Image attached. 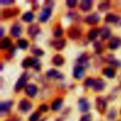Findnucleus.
Returning <instances> with one entry per match:
<instances>
[{"mask_svg": "<svg viewBox=\"0 0 121 121\" xmlns=\"http://www.w3.org/2000/svg\"><path fill=\"white\" fill-rule=\"evenodd\" d=\"M95 100H96L95 106H96L97 112H99L100 113H104L107 109V100L103 96H97Z\"/></svg>", "mask_w": 121, "mask_h": 121, "instance_id": "nucleus-1", "label": "nucleus"}, {"mask_svg": "<svg viewBox=\"0 0 121 121\" xmlns=\"http://www.w3.org/2000/svg\"><path fill=\"white\" fill-rule=\"evenodd\" d=\"M81 35V28L78 26H73L68 29V36L72 40H77Z\"/></svg>", "mask_w": 121, "mask_h": 121, "instance_id": "nucleus-2", "label": "nucleus"}, {"mask_svg": "<svg viewBox=\"0 0 121 121\" xmlns=\"http://www.w3.org/2000/svg\"><path fill=\"white\" fill-rule=\"evenodd\" d=\"M27 78H28V75H27V73H23L22 75H21V77L19 78V79L17 80V82H16V84H15V86H14V89L16 90V91H20L26 84V81H27Z\"/></svg>", "mask_w": 121, "mask_h": 121, "instance_id": "nucleus-3", "label": "nucleus"}, {"mask_svg": "<svg viewBox=\"0 0 121 121\" xmlns=\"http://www.w3.org/2000/svg\"><path fill=\"white\" fill-rule=\"evenodd\" d=\"M31 107H32V103L30 101H28L27 99H26V98L21 99V101L19 102V105H18L19 110L21 112H28L31 109Z\"/></svg>", "mask_w": 121, "mask_h": 121, "instance_id": "nucleus-4", "label": "nucleus"}, {"mask_svg": "<svg viewBox=\"0 0 121 121\" xmlns=\"http://www.w3.org/2000/svg\"><path fill=\"white\" fill-rule=\"evenodd\" d=\"M25 91H26V94L30 96V97H34L36 95H37V92H38V89H37V86L33 83H30V84H27L25 88Z\"/></svg>", "mask_w": 121, "mask_h": 121, "instance_id": "nucleus-5", "label": "nucleus"}, {"mask_svg": "<svg viewBox=\"0 0 121 121\" xmlns=\"http://www.w3.org/2000/svg\"><path fill=\"white\" fill-rule=\"evenodd\" d=\"M18 13H19L18 9H5L2 12V16L5 19H8V18H11V17L17 15Z\"/></svg>", "mask_w": 121, "mask_h": 121, "instance_id": "nucleus-6", "label": "nucleus"}, {"mask_svg": "<svg viewBox=\"0 0 121 121\" xmlns=\"http://www.w3.org/2000/svg\"><path fill=\"white\" fill-rule=\"evenodd\" d=\"M50 16H51V9H49V8H44V9L41 11V13H40V15H39V21H40V22H46V21L49 19Z\"/></svg>", "mask_w": 121, "mask_h": 121, "instance_id": "nucleus-7", "label": "nucleus"}, {"mask_svg": "<svg viewBox=\"0 0 121 121\" xmlns=\"http://www.w3.org/2000/svg\"><path fill=\"white\" fill-rule=\"evenodd\" d=\"M99 20H100L99 15L97 13H93L91 15H88L85 18V23L88 25H95L99 22Z\"/></svg>", "mask_w": 121, "mask_h": 121, "instance_id": "nucleus-8", "label": "nucleus"}, {"mask_svg": "<svg viewBox=\"0 0 121 121\" xmlns=\"http://www.w3.org/2000/svg\"><path fill=\"white\" fill-rule=\"evenodd\" d=\"M65 44H66V42L63 39H56V40H53L51 42V45L56 50H61V49H63V47L65 46Z\"/></svg>", "mask_w": 121, "mask_h": 121, "instance_id": "nucleus-9", "label": "nucleus"}, {"mask_svg": "<svg viewBox=\"0 0 121 121\" xmlns=\"http://www.w3.org/2000/svg\"><path fill=\"white\" fill-rule=\"evenodd\" d=\"M85 74V70H84V67L83 66H80V65H77L75 68H74V71H73V76L75 78L77 79H80Z\"/></svg>", "mask_w": 121, "mask_h": 121, "instance_id": "nucleus-10", "label": "nucleus"}, {"mask_svg": "<svg viewBox=\"0 0 121 121\" xmlns=\"http://www.w3.org/2000/svg\"><path fill=\"white\" fill-rule=\"evenodd\" d=\"M10 34L13 37H19L22 34V26L19 23H14L10 28Z\"/></svg>", "mask_w": 121, "mask_h": 121, "instance_id": "nucleus-11", "label": "nucleus"}, {"mask_svg": "<svg viewBox=\"0 0 121 121\" xmlns=\"http://www.w3.org/2000/svg\"><path fill=\"white\" fill-rule=\"evenodd\" d=\"M41 31V28L38 25L36 24H32L30 25L28 27H27V34L30 36V37H35L37 34H39Z\"/></svg>", "mask_w": 121, "mask_h": 121, "instance_id": "nucleus-12", "label": "nucleus"}, {"mask_svg": "<svg viewBox=\"0 0 121 121\" xmlns=\"http://www.w3.org/2000/svg\"><path fill=\"white\" fill-rule=\"evenodd\" d=\"M78 108L81 112H88L90 109V103L86 98H80L78 100Z\"/></svg>", "mask_w": 121, "mask_h": 121, "instance_id": "nucleus-13", "label": "nucleus"}, {"mask_svg": "<svg viewBox=\"0 0 121 121\" xmlns=\"http://www.w3.org/2000/svg\"><path fill=\"white\" fill-rule=\"evenodd\" d=\"M121 45V39L119 38V37H113V38H112V40L109 42V44H108V46H109V48L110 49H117L119 46Z\"/></svg>", "mask_w": 121, "mask_h": 121, "instance_id": "nucleus-14", "label": "nucleus"}, {"mask_svg": "<svg viewBox=\"0 0 121 121\" xmlns=\"http://www.w3.org/2000/svg\"><path fill=\"white\" fill-rule=\"evenodd\" d=\"M62 103H63V100H62L61 97H58V98H56V99L52 102V104H51V110L54 111V112L59 111V110L61 108Z\"/></svg>", "mask_w": 121, "mask_h": 121, "instance_id": "nucleus-15", "label": "nucleus"}, {"mask_svg": "<svg viewBox=\"0 0 121 121\" xmlns=\"http://www.w3.org/2000/svg\"><path fill=\"white\" fill-rule=\"evenodd\" d=\"M80 9L82 11H89L93 7V1L91 0H83L80 3Z\"/></svg>", "mask_w": 121, "mask_h": 121, "instance_id": "nucleus-16", "label": "nucleus"}, {"mask_svg": "<svg viewBox=\"0 0 121 121\" xmlns=\"http://www.w3.org/2000/svg\"><path fill=\"white\" fill-rule=\"evenodd\" d=\"M99 35L101 37V39L105 40V39H108L111 35V29L109 26H102L100 29H99Z\"/></svg>", "mask_w": 121, "mask_h": 121, "instance_id": "nucleus-17", "label": "nucleus"}, {"mask_svg": "<svg viewBox=\"0 0 121 121\" xmlns=\"http://www.w3.org/2000/svg\"><path fill=\"white\" fill-rule=\"evenodd\" d=\"M46 76L47 78H62V75L58 72L56 69H49L47 72H46Z\"/></svg>", "mask_w": 121, "mask_h": 121, "instance_id": "nucleus-18", "label": "nucleus"}, {"mask_svg": "<svg viewBox=\"0 0 121 121\" xmlns=\"http://www.w3.org/2000/svg\"><path fill=\"white\" fill-rule=\"evenodd\" d=\"M52 62L56 66H61L64 63V58L61 55H60V54H56L52 58Z\"/></svg>", "mask_w": 121, "mask_h": 121, "instance_id": "nucleus-19", "label": "nucleus"}, {"mask_svg": "<svg viewBox=\"0 0 121 121\" xmlns=\"http://www.w3.org/2000/svg\"><path fill=\"white\" fill-rule=\"evenodd\" d=\"M119 20H120V17L116 14H113V13H109L105 17L106 23H117Z\"/></svg>", "mask_w": 121, "mask_h": 121, "instance_id": "nucleus-20", "label": "nucleus"}, {"mask_svg": "<svg viewBox=\"0 0 121 121\" xmlns=\"http://www.w3.org/2000/svg\"><path fill=\"white\" fill-rule=\"evenodd\" d=\"M105 86H106L105 81H104L103 79H101V78H98V79H96V81H95V86H94V90H95V92H100V91H102V90L105 88Z\"/></svg>", "mask_w": 121, "mask_h": 121, "instance_id": "nucleus-21", "label": "nucleus"}, {"mask_svg": "<svg viewBox=\"0 0 121 121\" xmlns=\"http://www.w3.org/2000/svg\"><path fill=\"white\" fill-rule=\"evenodd\" d=\"M13 102L11 100H8V101H4V102H1L0 104V110L1 112H8L10 110L11 106H12Z\"/></svg>", "mask_w": 121, "mask_h": 121, "instance_id": "nucleus-22", "label": "nucleus"}, {"mask_svg": "<svg viewBox=\"0 0 121 121\" xmlns=\"http://www.w3.org/2000/svg\"><path fill=\"white\" fill-rule=\"evenodd\" d=\"M103 75L109 78H112L115 76V70L112 67H106L103 69Z\"/></svg>", "mask_w": 121, "mask_h": 121, "instance_id": "nucleus-23", "label": "nucleus"}, {"mask_svg": "<svg viewBox=\"0 0 121 121\" xmlns=\"http://www.w3.org/2000/svg\"><path fill=\"white\" fill-rule=\"evenodd\" d=\"M98 34H99V29L98 28H92L88 32V39L90 41H93V40L96 39V37L98 36Z\"/></svg>", "mask_w": 121, "mask_h": 121, "instance_id": "nucleus-24", "label": "nucleus"}, {"mask_svg": "<svg viewBox=\"0 0 121 121\" xmlns=\"http://www.w3.org/2000/svg\"><path fill=\"white\" fill-rule=\"evenodd\" d=\"M33 19H34V14H33V12H31V11H26V12L24 13L23 16H22V20L25 21V22H27V23L31 22Z\"/></svg>", "mask_w": 121, "mask_h": 121, "instance_id": "nucleus-25", "label": "nucleus"}, {"mask_svg": "<svg viewBox=\"0 0 121 121\" xmlns=\"http://www.w3.org/2000/svg\"><path fill=\"white\" fill-rule=\"evenodd\" d=\"M89 58H90V56H89L87 53L82 54V55H81V56H80V57L78 59V65L82 66L81 64H86V63L88 62Z\"/></svg>", "mask_w": 121, "mask_h": 121, "instance_id": "nucleus-26", "label": "nucleus"}, {"mask_svg": "<svg viewBox=\"0 0 121 121\" xmlns=\"http://www.w3.org/2000/svg\"><path fill=\"white\" fill-rule=\"evenodd\" d=\"M11 46V41L9 38H4L1 41V48L2 49H9Z\"/></svg>", "mask_w": 121, "mask_h": 121, "instance_id": "nucleus-27", "label": "nucleus"}, {"mask_svg": "<svg viewBox=\"0 0 121 121\" xmlns=\"http://www.w3.org/2000/svg\"><path fill=\"white\" fill-rule=\"evenodd\" d=\"M110 6H111V4H110L109 1L101 2L100 4H98V9L100 11H105V10H107V9H110Z\"/></svg>", "mask_w": 121, "mask_h": 121, "instance_id": "nucleus-28", "label": "nucleus"}, {"mask_svg": "<svg viewBox=\"0 0 121 121\" xmlns=\"http://www.w3.org/2000/svg\"><path fill=\"white\" fill-rule=\"evenodd\" d=\"M17 45H18V47H20L21 49H26L27 47H28V42L26 40V39H20V40H18V42H17Z\"/></svg>", "mask_w": 121, "mask_h": 121, "instance_id": "nucleus-29", "label": "nucleus"}, {"mask_svg": "<svg viewBox=\"0 0 121 121\" xmlns=\"http://www.w3.org/2000/svg\"><path fill=\"white\" fill-rule=\"evenodd\" d=\"M31 52H32V54H33V55H35V56H38V57H40V56H43V55L44 54L43 50H42L41 48H39V47H36V46H33V47L31 48Z\"/></svg>", "mask_w": 121, "mask_h": 121, "instance_id": "nucleus-30", "label": "nucleus"}, {"mask_svg": "<svg viewBox=\"0 0 121 121\" xmlns=\"http://www.w3.org/2000/svg\"><path fill=\"white\" fill-rule=\"evenodd\" d=\"M95 81H96V79H95L93 78H87L86 80H85V82H84V85L86 87H89V88L90 87H93L94 88V86L95 84Z\"/></svg>", "mask_w": 121, "mask_h": 121, "instance_id": "nucleus-31", "label": "nucleus"}, {"mask_svg": "<svg viewBox=\"0 0 121 121\" xmlns=\"http://www.w3.org/2000/svg\"><path fill=\"white\" fill-rule=\"evenodd\" d=\"M32 67L36 71H40V69H41V61L36 58H32Z\"/></svg>", "mask_w": 121, "mask_h": 121, "instance_id": "nucleus-32", "label": "nucleus"}, {"mask_svg": "<svg viewBox=\"0 0 121 121\" xmlns=\"http://www.w3.org/2000/svg\"><path fill=\"white\" fill-rule=\"evenodd\" d=\"M22 66L24 67V68H28V67H30V66H32V58H26L24 60H23V62H22Z\"/></svg>", "mask_w": 121, "mask_h": 121, "instance_id": "nucleus-33", "label": "nucleus"}, {"mask_svg": "<svg viewBox=\"0 0 121 121\" xmlns=\"http://www.w3.org/2000/svg\"><path fill=\"white\" fill-rule=\"evenodd\" d=\"M94 47H95V50L96 53H101V51L103 50V44L101 42H95V44H94Z\"/></svg>", "mask_w": 121, "mask_h": 121, "instance_id": "nucleus-34", "label": "nucleus"}, {"mask_svg": "<svg viewBox=\"0 0 121 121\" xmlns=\"http://www.w3.org/2000/svg\"><path fill=\"white\" fill-rule=\"evenodd\" d=\"M62 34H63V30H62V28L60 26H57L54 29V36L55 37H60Z\"/></svg>", "mask_w": 121, "mask_h": 121, "instance_id": "nucleus-35", "label": "nucleus"}, {"mask_svg": "<svg viewBox=\"0 0 121 121\" xmlns=\"http://www.w3.org/2000/svg\"><path fill=\"white\" fill-rule=\"evenodd\" d=\"M39 117H40V112H33V113L29 116L28 120H29V121H37V120L39 119Z\"/></svg>", "mask_w": 121, "mask_h": 121, "instance_id": "nucleus-36", "label": "nucleus"}, {"mask_svg": "<svg viewBox=\"0 0 121 121\" xmlns=\"http://www.w3.org/2000/svg\"><path fill=\"white\" fill-rule=\"evenodd\" d=\"M79 121H92V115L91 114H84L80 117Z\"/></svg>", "mask_w": 121, "mask_h": 121, "instance_id": "nucleus-37", "label": "nucleus"}, {"mask_svg": "<svg viewBox=\"0 0 121 121\" xmlns=\"http://www.w3.org/2000/svg\"><path fill=\"white\" fill-rule=\"evenodd\" d=\"M115 115H116V111L114 109H112L110 112L108 113V119H112L115 117Z\"/></svg>", "mask_w": 121, "mask_h": 121, "instance_id": "nucleus-38", "label": "nucleus"}, {"mask_svg": "<svg viewBox=\"0 0 121 121\" xmlns=\"http://www.w3.org/2000/svg\"><path fill=\"white\" fill-rule=\"evenodd\" d=\"M66 5L69 8H74L77 5V1L76 0H68V1H66Z\"/></svg>", "mask_w": 121, "mask_h": 121, "instance_id": "nucleus-39", "label": "nucleus"}, {"mask_svg": "<svg viewBox=\"0 0 121 121\" xmlns=\"http://www.w3.org/2000/svg\"><path fill=\"white\" fill-rule=\"evenodd\" d=\"M0 3L2 5H10V4H13L14 1L13 0H1Z\"/></svg>", "mask_w": 121, "mask_h": 121, "instance_id": "nucleus-40", "label": "nucleus"}, {"mask_svg": "<svg viewBox=\"0 0 121 121\" xmlns=\"http://www.w3.org/2000/svg\"><path fill=\"white\" fill-rule=\"evenodd\" d=\"M39 110H40L41 112H47L48 107H47V105H46V104H42V105H40Z\"/></svg>", "mask_w": 121, "mask_h": 121, "instance_id": "nucleus-41", "label": "nucleus"}, {"mask_svg": "<svg viewBox=\"0 0 121 121\" xmlns=\"http://www.w3.org/2000/svg\"><path fill=\"white\" fill-rule=\"evenodd\" d=\"M7 121H20L18 118H10V119H9V120H7Z\"/></svg>", "mask_w": 121, "mask_h": 121, "instance_id": "nucleus-42", "label": "nucleus"}, {"mask_svg": "<svg viewBox=\"0 0 121 121\" xmlns=\"http://www.w3.org/2000/svg\"><path fill=\"white\" fill-rule=\"evenodd\" d=\"M3 35H4V28L3 27H1V37H3Z\"/></svg>", "mask_w": 121, "mask_h": 121, "instance_id": "nucleus-43", "label": "nucleus"}]
</instances>
